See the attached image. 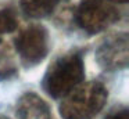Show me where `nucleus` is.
I'll use <instances>...</instances> for the list:
<instances>
[{"instance_id": "8", "label": "nucleus", "mask_w": 129, "mask_h": 119, "mask_svg": "<svg viewBox=\"0 0 129 119\" xmlns=\"http://www.w3.org/2000/svg\"><path fill=\"white\" fill-rule=\"evenodd\" d=\"M17 28H18V21L14 11L11 8L0 10V42H2L3 35L14 32Z\"/></svg>"}, {"instance_id": "3", "label": "nucleus", "mask_w": 129, "mask_h": 119, "mask_svg": "<svg viewBox=\"0 0 129 119\" xmlns=\"http://www.w3.org/2000/svg\"><path fill=\"white\" fill-rule=\"evenodd\" d=\"M119 19V11L106 0H86L76 11V22L87 33H100Z\"/></svg>"}, {"instance_id": "7", "label": "nucleus", "mask_w": 129, "mask_h": 119, "mask_svg": "<svg viewBox=\"0 0 129 119\" xmlns=\"http://www.w3.org/2000/svg\"><path fill=\"white\" fill-rule=\"evenodd\" d=\"M60 0H20L22 13L29 18H46L54 10Z\"/></svg>"}, {"instance_id": "10", "label": "nucleus", "mask_w": 129, "mask_h": 119, "mask_svg": "<svg viewBox=\"0 0 129 119\" xmlns=\"http://www.w3.org/2000/svg\"><path fill=\"white\" fill-rule=\"evenodd\" d=\"M106 119H129V112L126 108H119V109L110 112L106 116Z\"/></svg>"}, {"instance_id": "9", "label": "nucleus", "mask_w": 129, "mask_h": 119, "mask_svg": "<svg viewBox=\"0 0 129 119\" xmlns=\"http://www.w3.org/2000/svg\"><path fill=\"white\" fill-rule=\"evenodd\" d=\"M15 73V66L11 58L4 51L0 53V77H9Z\"/></svg>"}, {"instance_id": "12", "label": "nucleus", "mask_w": 129, "mask_h": 119, "mask_svg": "<svg viewBox=\"0 0 129 119\" xmlns=\"http://www.w3.org/2000/svg\"><path fill=\"white\" fill-rule=\"evenodd\" d=\"M0 119H10V118H7V116H4V115H0Z\"/></svg>"}, {"instance_id": "5", "label": "nucleus", "mask_w": 129, "mask_h": 119, "mask_svg": "<svg viewBox=\"0 0 129 119\" xmlns=\"http://www.w3.org/2000/svg\"><path fill=\"white\" fill-rule=\"evenodd\" d=\"M128 35L115 33L104 39L96 50V61L104 71H121L128 65Z\"/></svg>"}, {"instance_id": "1", "label": "nucleus", "mask_w": 129, "mask_h": 119, "mask_svg": "<svg viewBox=\"0 0 129 119\" xmlns=\"http://www.w3.org/2000/svg\"><path fill=\"white\" fill-rule=\"evenodd\" d=\"M108 91L97 80L81 83L62 97L58 112L62 119H92L104 108Z\"/></svg>"}, {"instance_id": "11", "label": "nucleus", "mask_w": 129, "mask_h": 119, "mask_svg": "<svg viewBox=\"0 0 129 119\" xmlns=\"http://www.w3.org/2000/svg\"><path fill=\"white\" fill-rule=\"evenodd\" d=\"M107 2V0H106ZM110 2H117V3H126L128 0H110Z\"/></svg>"}, {"instance_id": "4", "label": "nucleus", "mask_w": 129, "mask_h": 119, "mask_svg": "<svg viewBox=\"0 0 129 119\" xmlns=\"http://www.w3.org/2000/svg\"><path fill=\"white\" fill-rule=\"evenodd\" d=\"M15 50L25 66H34L49 53V33L42 25H31L15 39Z\"/></svg>"}, {"instance_id": "2", "label": "nucleus", "mask_w": 129, "mask_h": 119, "mask_svg": "<svg viewBox=\"0 0 129 119\" xmlns=\"http://www.w3.org/2000/svg\"><path fill=\"white\" fill-rule=\"evenodd\" d=\"M85 79V65L82 54L71 51L58 57L43 77V89L53 98L67 96Z\"/></svg>"}, {"instance_id": "6", "label": "nucleus", "mask_w": 129, "mask_h": 119, "mask_svg": "<svg viewBox=\"0 0 129 119\" xmlns=\"http://www.w3.org/2000/svg\"><path fill=\"white\" fill-rule=\"evenodd\" d=\"M15 113L18 119H51L49 105L34 91H28L18 98Z\"/></svg>"}]
</instances>
